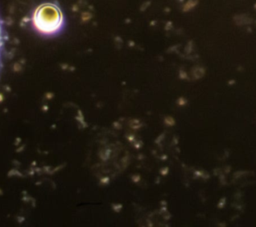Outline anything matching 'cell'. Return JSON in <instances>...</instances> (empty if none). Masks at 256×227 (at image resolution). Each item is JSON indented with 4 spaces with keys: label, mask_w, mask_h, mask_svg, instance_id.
Instances as JSON below:
<instances>
[{
    "label": "cell",
    "mask_w": 256,
    "mask_h": 227,
    "mask_svg": "<svg viewBox=\"0 0 256 227\" xmlns=\"http://www.w3.org/2000/svg\"><path fill=\"white\" fill-rule=\"evenodd\" d=\"M0 47H1V24H0Z\"/></svg>",
    "instance_id": "1"
}]
</instances>
